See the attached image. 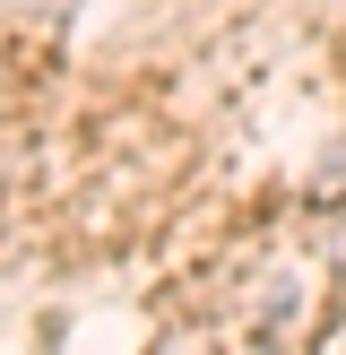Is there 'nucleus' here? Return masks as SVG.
I'll list each match as a JSON object with an SVG mask.
<instances>
[{"label": "nucleus", "mask_w": 346, "mask_h": 355, "mask_svg": "<svg viewBox=\"0 0 346 355\" xmlns=\"http://www.w3.org/2000/svg\"><path fill=\"white\" fill-rule=\"evenodd\" d=\"M338 269H346V217H338Z\"/></svg>", "instance_id": "1"}]
</instances>
